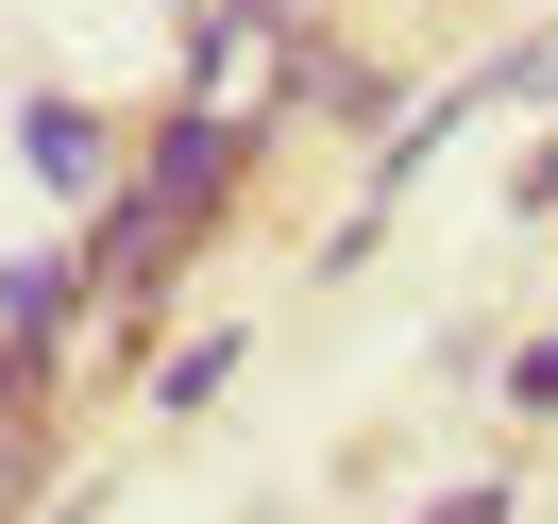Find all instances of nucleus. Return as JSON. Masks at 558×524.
<instances>
[{"label":"nucleus","mask_w":558,"mask_h":524,"mask_svg":"<svg viewBox=\"0 0 558 524\" xmlns=\"http://www.w3.org/2000/svg\"><path fill=\"white\" fill-rule=\"evenodd\" d=\"M119 170H136V136H119L85 85H35V102H17V186H35V204L102 220V204H119Z\"/></svg>","instance_id":"1"},{"label":"nucleus","mask_w":558,"mask_h":524,"mask_svg":"<svg viewBox=\"0 0 558 524\" xmlns=\"http://www.w3.org/2000/svg\"><path fill=\"white\" fill-rule=\"evenodd\" d=\"M51 456H69V339H0V524L51 508Z\"/></svg>","instance_id":"2"},{"label":"nucleus","mask_w":558,"mask_h":524,"mask_svg":"<svg viewBox=\"0 0 558 524\" xmlns=\"http://www.w3.org/2000/svg\"><path fill=\"white\" fill-rule=\"evenodd\" d=\"M238 373H254V321H204V339H170V355H153V423H204Z\"/></svg>","instance_id":"3"},{"label":"nucleus","mask_w":558,"mask_h":524,"mask_svg":"<svg viewBox=\"0 0 558 524\" xmlns=\"http://www.w3.org/2000/svg\"><path fill=\"white\" fill-rule=\"evenodd\" d=\"M508 423H558V339H508Z\"/></svg>","instance_id":"4"},{"label":"nucleus","mask_w":558,"mask_h":524,"mask_svg":"<svg viewBox=\"0 0 558 524\" xmlns=\"http://www.w3.org/2000/svg\"><path fill=\"white\" fill-rule=\"evenodd\" d=\"M407 524H508V474H457V490H423Z\"/></svg>","instance_id":"5"},{"label":"nucleus","mask_w":558,"mask_h":524,"mask_svg":"<svg viewBox=\"0 0 558 524\" xmlns=\"http://www.w3.org/2000/svg\"><path fill=\"white\" fill-rule=\"evenodd\" d=\"M35 524H102V474H69V490H51V508Z\"/></svg>","instance_id":"6"},{"label":"nucleus","mask_w":558,"mask_h":524,"mask_svg":"<svg viewBox=\"0 0 558 524\" xmlns=\"http://www.w3.org/2000/svg\"><path fill=\"white\" fill-rule=\"evenodd\" d=\"M186 17H204V0H186Z\"/></svg>","instance_id":"7"}]
</instances>
